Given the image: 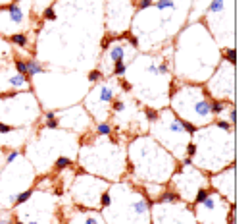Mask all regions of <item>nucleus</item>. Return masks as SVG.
<instances>
[{
  "label": "nucleus",
  "instance_id": "obj_18",
  "mask_svg": "<svg viewBox=\"0 0 250 224\" xmlns=\"http://www.w3.org/2000/svg\"><path fill=\"white\" fill-rule=\"evenodd\" d=\"M200 22L221 50L235 49V0H210Z\"/></svg>",
  "mask_w": 250,
  "mask_h": 224
},
{
  "label": "nucleus",
  "instance_id": "obj_5",
  "mask_svg": "<svg viewBox=\"0 0 250 224\" xmlns=\"http://www.w3.org/2000/svg\"><path fill=\"white\" fill-rule=\"evenodd\" d=\"M188 159L190 164H194L208 176L227 168L229 164H235L237 159L235 126L223 120H214L204 128H196L190 135Z\"/></svg>",
  "mask_w": 250,
  "mask_h": 224
},
{
  "label": "nucleus",
  "instance_id": "obj_36",
  "mask_svg": "<svg viewBox=\"0 0 250 224\" xmlns=\"http://www.w3.org/2000/svg\"><path fill=\"white\" fill-rule=\"evenodd\" d=\"M12 2H16V0H0V6H8V4H12Z\"/></svg>",
  "mask_w": 250,
  "mask_h": 224
},
{
  "label": "nucleus",
  "instance_id": "obj_35",
  "mask_svg": "<svg viewBox=\"0 0 250 224\" xmlns=\"http://www.w3.org/2000/svg\"><path fill=\"white\" fill-rule=\"evenodd\" d=\"M31 193H33V188H31V190H25V192H23L21 195H20V197H18V199H16V205H21V203H25V201L31 197ZM16 205H14V207H16Z\"/></svg>",
  "mask_w": 250,
  "mask_h": 224
},
{
  "label": "nucleus",
  "instance_id": "obj_9",
  "mask_svg": "<svg viewBox=\"0 0 250 224\" xmlns=\"http://www.w3.org/2000/svg\"><path fill=\"white\" fill-rule=\"evenodd\" d=\"M100 215L106 224H150V199L125 178L102 193Z\"/></svg>",
  "mask_w": 250,
  "mask_h": 224
},
{
  "label": "nucleus",
  "instance_id": "obj_6",
  "mask_svg": "<svg viewBox=\"0 0 250 224\" xmlns=\"http://www.w3.org/2000/svg\"><path fill=\"white\" fill-rule=\"evenodd\" d=\"M125 153H127L125 178L135 186H141V184L167 186L171 174L179 164L148 133L129 137L125 143Z\"/></svg>",
  "mask_w": 250,
  "mask_h": 224
},
{
  "label": "nucleus",
  "instance_id": "obj_4",
  "mask_svg": "<svg viewBox=\"0 0 250 224\" xmlns=\"http://www.w3.org/2000/svg\"><path fill=\"white\" fill-rule=\"evenodd\" d=\"M192 0H152L145 10H135L129 35L139 52H156L171 45L173 37L188 22Z\"/></svg>",
  "mask_w": 250,
  "mask_h": 224
},
{
  "label": "nucleus",
  "instance_id": "obj_8",
  "mask_svg": "<svg viewBox=\"0 0 250 224\" xmlns=\"http://www.w3.org/2000/svg\"><path fill=\"white\" fill-rule=\"evenodd\" d=\"M87 72L44 68L41 74L31 77V91L35 93L42 112L62 110L67 106L79 104L87 91L91 89Z\"/></svg>",
  "mask_w": 250,
  "mask_h": 224
},
{
  "label": "nucleus",
  "instance_id": "obj_26",
  "mask_svg": "<svg viewBox=\"0 0 250 224\" xmlns=\"http://www.w3.org/2000/svg\"><path fill=\"white\" fill-rule=\"evenodd\" d=\"M150 224H198L194 219L192 207L181 201H152L150 203Z\"/></svg>",
  "mask_w": 250,
  "mask_h": 224
},
{
  "label": "nucleus",
  "instance_id": "obj_22",
  "mask_svg": "<svg viewBox=\"0 0 250 224\" xmlns=\"http://www.w3.org/2000/svg\"><path fill=\"white\" fill-rule=\"evenodd\" d=\"M37 27L33 18V0H16L0 6V37L10 39L18 33H31Z\"/></svg>",
  "mask_w": 250,
  "mask_h": 224
},
{
  "label": "nucleus",
  "instance_id": "obj_17",
  "mask_svg": "<svg viewBox=\"0 0 250 224\" xmlns=\"http://www.w3.org/2000/svg\"><path fill=\"white\" fill-rule=\"evenodd\" d=\"M137 54H139L137 43L129 33L120 35V37H106L100 56H98V62H96V70L102 74V77L122 79L125 75L127 64Z\"/></svg>",
  "mask_w": 250,
  "mask_h": 224
},
{
  "label": "nucleus",
  "instance_id": "obj_33",
  "mask_svg": "<svg viewBox=\"0 0 250 224\" xmlns=\"http://www.w3.org/2000/svg\"><path fill=\"white\" fill-rule=\"evenodd\" d=\"M139 188H141L143 193L150 199V203H152V201H156L158 197L162 195V192L166 190V186H162V184H141Z\"/></svg>",
  "mask_w": 250,
  "mask_h": 224
},
{
  "label": "nucleus",
  "instance_id": "obj_2",
  "mask_svg": "<svg viewBox=\"0 0 250 224\" xmlns=\"http://www.w3.org/2000/svg\"><path fill=\"white\" fill-rule=\"evenodd\" d=\"M221 58V49L200 20L185 24L171 41L169 64L177 81L204 85Z\"/></svg>",
  "mask_w": 250,
  "mask_h": 224
},
{
  "label": "nucleus",
  "instance_id": "obj_32",
  "mask_svg": "<svg viewBox=\"0 0 250 224\" xmlns=\"http://www.w3.org/2000/svg\"><path fill=\"white\" fill-rule=\"evenodd\" d=\"M216 120H223V122H227L231 126H237V106L231 104V102H227L225 108L216 116Z\"/></svg>",
  "mask_w": 250,
  "mask_h": 224
},
{
  "label": "nucleus",
  "instance_id": "obj_20",
  "mask_svg": "<svg viewBox=\"0 0 250 224\" xmlns=\"http://www.w3.org/2000/svg\"><path fill=\"white\" fill-rule=\"evenodd\" d=\"M110 182L93 176L89 172H75L69 188L65 190V197L71 205L81 207V209H93V211H100V197L102 193L108 190Z\"/></svg>",
  "mask_w": 250,
  "mask_h": 224
},
{
  "label": "nucleus",
  "instance_id": "obj_13",
  "mask_svg": "<svg viewBox=\"0 0 250 224\" xmlns=\"http://www.w3.org/2000/svg\"><path fill=\"white\" fill-rule=\"evenodd\" d=\"M37 178L39 174L35 172L31 162L23 157V153L18 159L4 162L0 168V209L12 211L16 199L25 190H31L37 184Z\"/></svg>",
  "mask_w": 250,
  "mask_h": 224
},
{
  "label": "nucleus",
  "instance_id": "obj_27",
  "mask_svg": "<svg viewBox=\"0 0 250 224\" xmlns=\"http://www.w3.org/2000/svg\"><path fill=\"white\" fill-rule=\"evenodd\" d=\"M54 116H56L58 128L71 131V133H77V135H85L94 126L93 118L89 116V112L83 108L81 102L62 108V110H54Z\"/></svg>",
  "mask_w": 250,
  "mask_h": 224
},
{
  "label": "nucleus",
  "instance_id": "obj_3",
  "mask_svg": "<svg viewBox=\"0 0 250 224\" xmlns=\"http://www.w3.org/2000/svg\"><path fill=\"white\" fill-rule=\"evenodd\" d=\"M171 45L156 52H139L120 79L122 91L129 93L141 106L162 110L167 108L173 87V72L169 64Z\"/></svg>",
  "mask_w": 250,
  "mask_h": 224
},
{
  "label": "nucleus",
  "instance_id": "obj_34",
  "mask_svg": "<svg viewBox=\"0 0 250 224\" xmlns=\"http://www.w3.org/2000/svg\"><path fill=\"white\" fill-rule=\"evenodd\" d=\"M54 4V0H33V18L39 22L41 16Z\"/></svg>",
  "mask_w": 250,
  "mask_h": 224
},
{
  "label": "nucleus",
  "instance_id": "obj_30",
  "mask_svg": "<svg viewBox=\"0 0 250 224\" xmlns=\"http://www.w3.org/2000/svg\"><path fill=\"white\" fill-rule=\"evenodd\" d=\"M31 91V79L23 74H18L12 62L0 64V95Z\"/></svg>",
  "mask_w": 250,
  "mask_h": 224
},
{
  "label": "nucleus",
  "instance_id": "obj_10",
  "mask_svg": "<svg viewBox=\"0 0 250 224\" xmlns=\"http://www.w3.org/2000/svg\"><path fill=\"white\" fill-rule=\"evenodd\" d=\"M81 135L65 131V129H48L37 126L31 139L23 145L21 153L29 160L39 176L54 172V162L60 157L77 159Z\"/></svg>",
  "mask_w": 250,
  "mask_h": 224
},
{
  "label": "nucleus",
  "instance_id": "obj_21",
  "mask_svg": "<svg viewBox=\"0 0 250 224\" xmlns=\"http://www.w3.org/2000/svg\"><path fill=\"white\" fill-rule=\"evenodd\" d=\"M167 188L177 195V199L192 205L200 190L210 188L208 174L202 172L200 168H196L194 164H177L175 172L171 174V178L167 182Z\"/></svg>",
  "mask_w": 250,
  "mask_h": 224
},
{
  "label": "nucleus",
  "instance_id": "obj_19",
  "mask_svg": "<svg viewBox=\"0 0 250 224\" xmlns=\"http://www.w3.org/2000/svg\"><path fill=\"white\" fill-rule=\"evenodd\" d=\"M120 93H124L122 85H120V79L104 77V79H100V81H96V83L91 85L87 95L83 97L81 104L89 112V116L93 118L94 124L108 122L110 120L112 104H114V100L118 99Z\"/></svg>",
  "mask_w": 250,
  "mask_h": 224
},
{
  "label": "nucleus",
  "instance_id": "obj_1",
  "mask_svg": "<svg viewBox=\"0 0 250 224\" xmlns=\"http://www.w3.org/2000/svg\"><path fill=\"white\" fill-rule=\"evenodd\" d=\"M33 58L46 68L91 72L104 31V0H54L35 27Z\"/></svg>",
  "mask_w": 250,
  "mask_h": 224
},
{
  "label": "nucleus",
  "instance_id": "obj_12",
  "mask_svg": "<svg viewBox=\"0 0 250 224\" xmlns=\"http://www.w3.org/2000/svg\"><path fill=\"white\" fill-rule=\"evenodd\" d=\"M194 129L196 128L183 122L181 118H177L169 108H162V110H158L156 120H152L148 124L146 133L152 139H156L177 162H181L183 159L188 157L190 135H192Z\"/></svg>",
  "mask_w": 250,
  "mask_h": 224
},
{
  "label": "nucleus",
  "instance_id": "obj_37",
  "mask_svg": "<svg viewBox=\"0 0 250 224\" xmlns=\"http://www.w3.org/2000/svg\"><path fill=\"white\" fill-rule=\"evenodd\" d=\"M2 164H4V151L0 149V168H2Z\"/></svg>",
  "mask_w": 250,
  "mask_h": 224
},
{
  "label": "nucleus",
  "instance_id": "obj_15",
  "mask_svg": "<svg viewBox=\"0 0 250 224\" xmlns=\"http://www.w3.org/2000/svg\"><path fill=\"white\" fill-rule=\"evenodd\" d=\"M108 122L114 128V137L124 143H127V139L133 135H141L148 131V120L145 118L143 106L129 93L118 95L112 104Z\"/></svg>",
  "mask_w": 250,
  "mask_h": 224
},
{
  "label": "nucleus",
  "instance_id": "obj_11",
  "mask_svg": "<svg viewBox=\"0 0 250 224\" xmlns=\"http://www.w3.org/2000/svg\"><path fill=\"white\" fill-rule=\"evenodd\" d=\"M212 104H214V100L206 93L204 85L185 83V81H177V79L173 81L167 108L177 118L190 124L192 128H204L216 120Z\"/></svg>",
  "mask_w": 250,
  "mask_h": 224
},
{
  "label": "nucleus",
  "instance_id": "obj_31",
  "mask_svg": "<svg viewBox=\"0 0 250 224\" xmlns=\"http://www.w3.org/2000/svg\"><path fill=\"white\" fill-rule=\"evenodd\" d=\"M14 56H16V50H14L12 43H10V39L0 37V64H8V62H12Z\"/></svg>",
  "mask_w": 250,
  "mask_h": 224
},
{
  "label": "nucleus",
  "instance_id": "obj_14",
  "mask_svg": "<svg viewBox=\"0 0 250 224\" xmlns=\"http://www.w3.org/2000/svg\"><path fill=\"white\" fill-rule=\"evenodd\" d=\"M63 192L60 190H39L33 188L31 197L16 205L12 215L23 224H60V201Z\"/></svg>",
  "mask_w": 250,
  "mask_h": 224
},
{
  "label": "nucleus",
  "instance_id": "obj_29",
  "mask_svg": "<svg viewBox=\"0 0 250 224\" xmlns=\"http://www.w3.org/2000/svg\"><path fill=\"white\" fill-rule=\"evenodd\" d=\"M235 174H237L235 164H229L227 168H223V170H219V172H216V174H210V176H208L210 190H214L216 193H219V195H221L227 203H231V205L237 203Z\"/></svg>",
  "mask_w": 250,
  "mask_h": 224
},
{
  "label": "nucleus",
  "instance_id": "obj_23",
  "mask_svg": "<svg viewBox=\"0 0 250 224\" xmlns=\"http://www.w3.org/2000/svg\"><path fill=\"white\" fill-rule=\"evenodd\" d=\"M235 81H237V62L221 58L218 68L206 79L204 89L212 97V100H223V102L235 104V97H237V83Z\"/></svg>",
  "mask_w": 250,
  "mask_h": 224
},
{
  "label": "nucleus",
  "instance_id": "obj_28",
  "mask_svg": "<svg viewBox=\"0 0 250 224\" xmlns=\"http://www.w3.org/2000/svg\"><path fill=\"white\" fill-rule=\"evenodd\" d=\"M65 197V195H62ZM60 224H106L100 211H93V209H81L75 207L67 201H60Z\"/></svg>",
  "mask_w": 250,
  "mask_h": 224
},
{
  "label": "nucleus",
  "instance_id": "obj_16",
  "mask_svg": "<svg viewBox=\"0 0 250 224\" xmlns=\"http://www.w3.org/2000/svg\"><path fill=\"white\" fill-rule=\"evenodd\" d=\"M42 108L33 91L0 95V122L12 128H37Z\"/></svg>",
  "mask_w": 250,
  "mask_h": 224
},
{
  "label": "nucleus",
  "instance_id": "obj_25",
  "mask_svg": "<svg viewBox=\"0 0 250 224\" xmlns=\"http://www.w3.org/2000/svg\"><path fill=\"white\" fill-rule=\"evenodd\" d=\"M190 207H192L194 219L198 224H229L231 211L235 209V205L227 203L214 190H210L202 201L192 203Z\"/></svg>",
  "mask_w": 250,
  "mask_h": 224
},
{
  "label": "nucleus",
  "instance_id": "obj_24",
  "mask_svg": "<svg viewBox=\"0 0 250 224\" xmlns=\"http://www.w3.org/2000/svg\"><path fill=\"white\" fill-rule=\"evenodd\" d=\"M135 16V0H104L106 37L127 35Z\"/></svg>",
  "mask_w": 250,
  "mask_h": 224
},
{
  "label": "nucleus",
  "instance_id": "obj_7",
  "mask_svg": "<svg viewBox=\"0 0 250 224\" xmlns=\"http://www.w3.org/2000/svg\"><path fill=\"white\" fill-rule=\"evenodd\" d=\"M75 164L79 170L98 176L110 184L125 180L127 176V153L125 143L114 135H96L87 131L81 135Z\"/></svg>",
  "mask_w": 250,
  "mask_h": 224
}]
</instances>
